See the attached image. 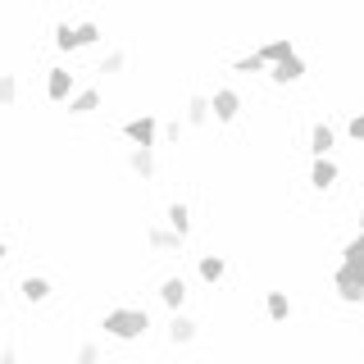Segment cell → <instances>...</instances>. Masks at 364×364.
<instances>
[{"instance_id":"obj_5","label":"cell","mask_w":364,"mask_h":364,"mask_svg":"<svg viewBox=\"0 0 364 364\" xmlns=\"http://www.w3.org/2000/svg\"><path fill=\"white\" fill-rule=\"evenodd\" d=\"M73 68H64V64H55V68H46V100H55V105H64L68 96H73Z\"/></svg>"},{"instance_id":"obj_7","label":"cell","mask_w":364,"mask_h":364,"mask_svg":"<svg viewBox=\"0 0 364 364\" xmlns=\"http://www.w3.org/2000/svg\"><path fill=\"white\" fill-rule=\"evenodd\" d=\"M264 77H269L273 87H291V82H301V77H305V60H301V55H291V60H282V64H269Z\"/></svg>"},{"instance_id":"obj_20","label":"cell","mask_w":364,"mask_h":364,"mask_svg":"<svg viewBox=\"0 0 364 364\" xmlns=\"http://www.w3.org/2000/svg\"><path fill=\"white\" fill-rule=\"evenodd\" d=\"M96 41H100V23H91V18L73 23V50H91Z\"/></svg>"},{"instance_id":"obj_4","label":"cell","mask_w":364,"mask_h":364,"mask_svg":"<svg viewBox=\"0 0 364 364\" xmlns=\"http://www.w3.org/2000/svg\"><path fill=\"white\" fill-rule=\"evenodd\" d=\"M123 136H128L132 146H159V119L155 114H132V119L123 123Z\"/></svg>"},{"instance_id":"obj_16","label":"cell","mask_w":364,"mask_h":364,"mask_svg":"<svg viewBox=\"0 0 364 364\" xmlns=\"http://www.w3.org/2000/svg\"><path fill=\"white\" fill-rule=\"evenodd\" d=\"M264 314H269V323H287L291 318V296L287 291H264Z\"/></svg>"},{"instance_id":"obj_15","label":"cell","mask_w":364,"mask_h":364,"mask_svg":"<svg viewBox=\"0 0 364 364\" xmlns=\"http://www.w3.org/2000/svg\"><path fill=\"white\" fill-rule=\"evenodd\" d=\"M146 246H151L155 255H168V250H182V237L173 228H146Z\"/></svg>"},{"instance_id":"obj_27","label":"cell","mask_w":364,"mask_h":364,"mask_svg":"<svg viewBox=\"0 0 364 364\" xmlns=\"http://www.w3.org/2000/svg\"><path fill=\"white\" fill-rule=\"evenodd\" d=\"M341 259H364V232H355L346 246H341Z\"/></svg>"},{"instance_id":"obj_6","label":"cell","mask_w":364,"mask_h":364,"mask_svg":"<svg viewBox=\"0 0 364 364\" xmlns=\"http://www.w3.org/2000/svg\"><path fill=\"white\" fill-rule=\"evenodd\" d=\"M337 182H341L337 159H333V155H318L314 164H310V187H314V191H333Z\"/></svg>"},{"instance_id":"obj_30","label":"cell","mask_w":364,"mask_h":364,"mask_svg":"<svg viewBox=\"0 0 364 364\" xmlns=\"http://www.w3.org/2000/svg\"><path fill=\"white\" fill-rule=\"evenodd\" d=\"M360 232H364V200H360Z\"/></svg>"},{"instance_id":"obj_14","label":"cell","mask_w":364,"mask_h":364,"mask_svg":"<svg viewBox=\"0 0 364 364\" xmlns=\"http://www.w3.org/2000/svg\"><path fill=\"white\" fill-rule=\"evenodd\" d=\"M182 123H187V128H205V123H210V96L191 91V96H187V109H182Z\"/></svg>"},{"instance_id":"obj_18","label":"cell","mask_w":364,"mask_h":364,"mask_svg":"<svg viewBox=\"0 0 364 364\" xmlns=\"http://www.w3.org/2000/svg\"><path fill=\"white\" fill-rule=\"evenodd\" d=\"M196 273H200V282L219 287V282L228 278V259H223V255H200V259H196Z\"/></svg>"},{"instance_id":"obj_22","label":"cell","mask_w":364,"mask_h":364,"mask_svg":"<svg viewBox=\"0 0 364 364\" xmlns=\"http://www.w3.org/2000/svg\"><path fill=\"white\" fill-rule=\"evenodd\" d=\"M123 68H128V55H123V50H109L105 60H100V68H96V73H105V77H119Z\"/></svg>"},{"instance_id":"obj_17","label":"cell","mask_w":364,"mask_h":364,"mask_svg":"<svg viewBox=\"0 0 364 364\" xmlns=\"http://www.w3.org/2000/svg\"><path fill=\"white\" fill-rule=\"evenodd\" d=\"M333 146H337V132H333V123H323L318 119L314 128H310V155H333Z\"/></svg>"},{"instance_id":"obj_19","label":"cell","mask_w":364,"mask_h":364,"mask_svg":"<svg viewBox=\"0 0 364 364\" xmlns=\"http://www.w3.org/2000/svg\"><path fill=\"white\" fill-rule=\"evenodd\" d=\"M164 219H168V228H173L182 242H187V232H191V205H187V200H173V205L164 210Z\"/></svg>"},{"instance_id":"obj_9","label":"cell","mask_w":364,"mask_h":364,"mask_svg":"<svg viewBox=\"0 0 364 364\" xmlns=\"http://www.w3.org/2000/svg\"><path fill=\"white\" fill-rule=\"evenodd\" d=\"M64 105H68V114H73V119H87V114L100 109V87H77L73 96L64 100Z\"/></svg>"},{"instance_id":"obj_2","label":"cell","mask_w":364,"mask_h":364,"mask_svg":"<svg viewBox=\"0 0 364 364\" xmlns=\"http://www.w3.org/2000/svg\"><path fill=\"white\" fill-rule=\"evenodd\" d=\"M333 291L341 305H364V259H337Z\"/></svg>"},{"instance_id":"obj_31","label":"cell","mask_w":364,"mask_h":364,"mask_svg":"<svg viewBox=\"0 0 364 364\" xmlns=\"http://www.w3.org/2000/svg\"><path fill=\"white\" fill-rule=\"evenodd\" d=\"M5 255H9V246H5V242H0V259H5Z\"/></svg>"},{"instance_id":"obj_21","label":"cell","mask_w":364,"mask_h":364,"mask_svg":"<svg viewBox=\"0 0 364 364\" xmlns=\"http://www.w3.org/2000/svg\"><path fill=\"white\" fill-rule=\"evenodd\" d=\"M14 105H18V77L0 73V109H14Z\"/></svg>"},{"instance_id":"obj_8","label":"cell","mask_w":364,"mask_h":364,"mask_svg":"<svg viewBox=\"0 0 364 364\" xmlns=\"http://www.w3.org/2000/svg\"><path fill=\"white\" fill-rule=\"evenodd\" d=\"M128 168L141 182H155V173H159V164H155V146H132L128 151Z\"/></svg>"},{"instance_id":"obj_23","label":"cell","mask_w":364,"mask_h":364,"mask_svg":"<svg viewBox=\"0 0 364 364\" xmlns=\"http://www.w3.org/2000/svg\"><path fill=\"white\" fill-rule=\"evenodd\" d=\"M232 73H250V77H255V73H264V60L250 50V55H242V60H232Z\"/></svg>"},{"instance_id":"obj_13","label":"cell","mask_w":364,"mask_h":364,"mask_svg":"<svg viewBox=\"0 0 364 364\" xmlns=\"http://www.w3.org/2000/svg\"><path fill=\"white\" fill-rule=\"evenodd\" d=\"M187 296H191V291H187V278H178V273H173V278H164V282H159V301H164L173 314L182 310V305H187Z\"/></svg>"},{"instance_id":"obj_26","label":"cell","mask_w":364,"mask_h":364,"mask_svg":"<svg viewBox=\"0 0 364 364\" xmlns=\"http://www.w3.org/2000/svg\"><path fill=\"white\" fill-rule=\"evenodd\" d=\"M73 364H100V346H96V341H82L77 355H73Z\"/></svg>"},{"instance_id":"obj_24","label":"cell","mask_w":364,"mask_h":364,"mask_svg":"<svg viewBox=\"0 0 364 364\" xmlns=\"http://www.w3.org/2000/svg\"><path fill=\"white\" fill-rule=\"evenodd\" d=\"M159 141H164V146H178V141H182V119L159 123Z\"/></svg>"},{"instance_id":"obj_29","label":"cell","mask_w":364,"mask_h":364,"mask_svg":"<svg viewBox=\"0 0 364 364\" xmlns=\"http://www.w3.org/2000/svg\"><path fill=\"white\" fill-rule=\"evenodd\" d=\"M0 364H18V350L14 346H0Z\"/></svg>"},{"instance_id":"obj_12","label":"cell","mask_w":364,"mask_h":364,"mask_svg":"<svg viewBox=\"0 0 364 364\" xmlns=\"http://www.w3.org/2000/svg\"><path fill=\"white\" fill-rule=\"evenodd\" d=\"M18 291H23V301L41 305V301H50V296H55V282H50V278H41V273H28V278L18 282Z\"/></svg>"},{"instance_id":"obj_11","label":"cell","mask_w":364,"mask_h":364,"mask_svg":"<svg viewBox=\"0 0 364 364\" xmlns=\"http://www.w3.org/2000/svg\"><path fill=\"white\" fill-rule=\"evenodd\" d=\"M255 55H259V60H264V68H269V64L291 60V55H296V46H291V37H269L264 46H255Z\"/></svg>"},{"instance_id":"obj_10","label":"cell","mask_w":364,"mask_h":364,"mask_svg":"<svg viewBox=\"0 0 364 364\" xmlns=\"http://www.w3.org/2000/svg\"><path fill=\"white\" fill-rule=\"evenodd\" d=\"M196 333H200V323H196V318H191V314H173V318H168V341H173V346H191V341H196Z\"/></svg>"},{"instance_id":"obj_1","label":"cell","mask_w":364,"mask_h":364,"mask_svg":"<svg viewBox=\"0 0 364 364\" xmlns=\"http://www.w3.org/2000/svg\"><path fill=\"white\" fill-rule=\"evenodd\" d=\"M100 328H105V337L114 341H136L151 333V310H136V305H109L105 318H100Z\"/></svg>"},{"instance_id":"obj_3","label":"cell","mask_w":364,"mask_h":364,"mask_svg":"<svg viewBox=\"0 0 364 364\" xmlns=\"http://www.w3.org/2000/svg\"><path fill=\"white\" fill-rule=\"evenodd\" d=\"M242 119V96L232 87L210 91V123H237Z\"/></svg>"},{"instance_id":"obj_25","label":"cell","mask_w":364,"mask_h":364,"mask_svg":"<svg viewBox=\"0 0 364 364\" xmlns=\"http://www.w3.org/2000/svg\"><path fill=\"white\" fill-rule=\"evenodd\" d=\"M55 50H73V23H55Z\"/></svg>"},{"instance_id":"obj_28","label":"cell","mask_w":364,"mask_h":364,"mask_svg":"<svg viewBox=\"0 0 364 364\" xmlns=\"http://www.w3.org/2000/svg\"><path fill=\"white\" fill-rule=\"evenodd\" d=\"M346 136L364 146V114H350V119H346Z\"/></svg>"}]
</instances>
